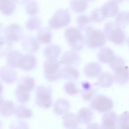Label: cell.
Returning a JSON list of instances; mask_svg holds the SVG:
<instances>
[{
  "instance_id": "6da1fadb",
  "label": "cell",
  "mask_w": 129,
  "mask_h": 129,
  "mask_svg": "<svg viewBox=\"0 0 129 129\" xmlns=\"http://www.w3.org/2000/svg\"><path fill=\"white\" fill-rule=\"evenodd\" d=\"M35 81L31 77L26 76L19 81L16 88L15 94L17 101L23 104L27 103L30 97V92L34 88Z\"/></svg>"
},
{
  "instance_id": "7a4b0ae2",
  "label": "cell",
  "mask_w": 129,
  "mask_h": 129,
  "mask_svg": "<svg viewBox=\"0 0 129 129\" xmlns=\"http://www.w3.org/2000/svg\"><path fill=\"white\" fill-rule=\"evenodd\" d=\"M104 30L105 36L108 40L117 45L123 43L126 37L121 27L115 22L109 21L105 24Z\"/></svg>"
},
{
  "instance_id": "3957f363",
  "label": "cell",
  "mask_w": 129,
  "mask_h": 129,
  "mask_svg": "<svg viewBox=\"0 0 129 129\" xmlns=\"http://www.w3.org/2000/svg\"><path fill=\"white\" fill-rule=\"evenodd\" d=\"M64 34L69 45L73 50L80 51L83 48L85 43V37L78 29L68 27L65 30Z\"/></svg>"
},
{
  "instance_id": "277c9868",
  "label": "cell",
  "mask_w": 129,
  "mask_h": 129,
  "mask_svg": "<svg viewBox=\"0 0 129 129\" xmlns=\"http://www.w3.org/2000/svg\"><path fill=\"white\" fill-rule=\"evenodd\" d=\"M85 40L88 47L95 49L102 47L105 44L106 37L102 30L90 26L86 30Z\"/></svg>"
},
{
  "instance_id": "5b68a950",
  "label": "cell",
  "mask_w": 129,
  "mask_h": 129,
  "mask_svg": "<svg viewBox=\"0 0 129 129\" xmlns=\"http://www.w3.org/2000/svg\"><path fill=\"white\" fill-rule=\"evenodd\" d=\"M71 17L67 10L61 8L56 11L48 22L50 28L58 29L64 27L70 22Z\"/></svg>"
},
{
  "instance_id": "8992f818",
  "label": "cell",
  "mask_w": 129,
  "mask_h": 129,
  "mask_svg": "<svg viewBox=\"0 0 129 129\" xmlns=\"http://www.w3.org/2000/svg\"><path fill=\"white\" fill-rule=\"evenodd\" d=\"M61 63L57 59H47L43 64L45 77L50 82L56 81L61 77Z\"/></svg>"
},
{
  "instance_id": "52a82bcc",
  "label": "cell",
  "mask_w": 129,
  "mask_h": 129,
  "mask_svg": "<svg viewBox=\"0 0 129 129\" xmlns=\"http://www.w3.org/2000/svg\"><path fill=\"white\" fill-rule=\"evenodd\" d=\"M51 95L52 90L50 87L39 86L36 89L35 103L39 107L48 108L52 103Z\"/></svg>"
},
{
  "instance_id": "ba28073f",
  "label": "cell",
  "mask_w": 129,
  "mask_h": 129,
  "mask_svg": "<svg viewBox=\"0 0 129 129\" xmlns=\"http://www.w3.org/2000/svg\"><path fill=\"white\" fill-rule=\"evenodd\" d=\"M91 109L100 112L105 113L111 110L113 107L112 101L109 98L103 95L95 96L90 104Z\"/></svg>"
},
{
  "instance_id": "9c48e42d",
  "label": "cell",
  "mask_w": 129,
  "mask_h": 129,
  "mask_svg": "<svg viewBox=\"0 0 129 129\" xmlns=\"http://www.w3.org/2000/svg\"><path fill=\"white\" fill-rule=\"evenodd\" d=\"M5 37L12 42H17L21 40L23 36L22 28L19 24L12 23L4 29Z\"/></svg>"
},
{
  "instance_id": "30bf717a",
  "label": "cell",
  "mask_w": 129,
  "mask_h": 129,
  "mask_svg": "<svg viewBox=\"0 0 129 129\" xmlns=\"http://www.w3.org/2000/svg\"><path fill=\"white\" fill-rule=\"evenodd\" d=\"M21 40L23 48L26 51L29 53H35L40 48V43L37 38L32 36H23Z\"/></svg>"
},
{
  "instance_id": "8fae6325",
  "label": "cell",
  "mask_w": 129,
  "mask_h": 129,
  "mask_svg": "<svg viewBox=\"0 0 129 129\" xmlns=\"http://www.w3.org/2000/svg\"><path fill=\"white\" fill-rule=\"evenodd\" d=\"M17 77V73L14 68L8 65L0 68V79L4 82L9 84L14 83Z\"/></svg>"
},
{
  "instance_id": "7c38bea8",
  "label": "cell",
  "mask_w": 129,
  "mask_h": 129,
  "mask_svg": "<svg viewBox=\"0 0 129 129\" xmlns=\"http://www.w3.org/2000/svg\"><path fill=\"white\" fill-rule=\"evenodd\" d=\"M80 61V56L76 52L73 50H68L62 55L60 62L66 66L73 67L78 65Z\"/></svg>"
},
{
  "instance_id": "4fadbf2b",
  "label": "cell",
  "mask_w": 129,
  "mask_h": 129,
  "mask_svg": "<svg viewBox=\"0 0 129 129\" xmlns=\"http://www.w3.org/2000/svg\"><path fill=\"white\" fill-rule=\"evenodd\" d=\"M117 118L116 114L114 112L109 111L104 115L102 120V128L116 129Z\"/></svg>"
},
{
  "instance_id": "5bb4252c",
  "label": "cell",
  "mask_w": 129,
  "mask_h": 129,
  "mask_svg": "<svg viewBox=\"0 0 129 129\" xmlns=\"http://www.w3.org/2000/svg\"><path fill=\"white\" fill-rule=\"evenodd\" d=\"M100 8L105 18L117 15L119 10L118 4L112 1L105 3Z\"/></svg>"
},
{
  "instance_id": "9a60e30c",
  "label": "cell",
  "mask_w": 129,
  "mask_h": 129,
  "mask_svg": "<svg viewBox=\"0 0 129 129\" xmlns=\"http://www.w3.org/2000/svg\"><path fill=\"white\" fill-rule=\"evenodd\" d=\"M37 63L36 57L31 54H22L20 58L19 67L26 71H29L33 69Z\"/></svg>"
},
{
  "instance_id": "2e32d148",
  "label": "cell",
  "mask_w": 129,
  "mask_h": 129,
  "mask_svg": "<svg viewBox=\"0 0 129 129\" xmlns=\"http://www.w3.org/2000/svg\"><path fill=\"white\" fill-rule=\"evenodd\" d=\"M114 81L117 84L120 85L126 83L128 81V67L124 66L114 72L113 76Z\"/></svg>"
},
{
  "instance_id": "e0dca14e",
  "label": "cell",
  "mask_w": 129,
  "mask_h": 129,
  "mask_svg": "<svg viewBox=\"0 0 129 129\" xmlns=\"http://www.w3.org/2000/svg\"><path fill=\"white\" fill-rule=\"evenodd\" d=\"M70 108L69 102L66 99L60 98L55 102L54 106V112L57 115H62L67 113Z\"/></svg>"
},
{
  "instance_id": "ac0fdd59",
  "label": "cell",
  "mask_w": 129,
  "mask_h": 129,
  "mask_svg": "<svg viewBox=\"0 0 129 129\" xmlns=\"http://www.w3.org/2000/svg\"><path fill=\"white\" fill-rule=\"evenodd\" d=\"M63 123L64 127L68 129L77 128L80 124L77 115L72 113L64 115Z\"/></svg>"
},
{
  "instance_id": "d6986e66",
  "label": "cell",
  "mask_w": 129,
  "mask_h": 129,
  "mask_svg": "<svg viewBox=\"0 0 129 129\" xmlns=\"http://www.w3.org/2000/svg\"><path fill=\"white\" fill-rule=\"evenodd\" d=\"M61 78L70 81L77 80L80 75L77 70L74 67L68 66H66L61 69Z\"/></svg>"
},
{
  "instance_id": "ffe728a7",
  "label": "cell",
  "mask_w": 129,
  "mask_h": 129,
  "mask_svg": "<svg viewBox=\"0 0 129 129\" xmlns=\"http://www.w3.org/2000/svg\"><path fill=\"white\" fill-rule=\"evenodd\" d=\"M16 5L14 0H0V12L4 15L10 16L14 12Z\"/></svg>"
},
{
  "instance_id": "44dd1931",
  "label": "cell",
  "mask_w": 129,
  "mask_h": 129,
  "mask_svg": "<svg viewBox=\"0 0 129 129\" xmlns=\"http://www.w3.org/2000/svg\"><path fill=\"white\" fill-rule=\"evenodd\" d=\"M22 54L18 50H11L6 56L8 65L14 68H19L20 61Z\"/></svg>"
},
{
  "instance_id": "7402d4cb",
  "label": "cell",
  "mask_w": 129,
  "mask_h": 129,
  "mask_svg": "<svg viewBox=\"0 0 129 129\" xmlns=\"http://www.w3.org/2000/svg\"><path fill=\"white\" fill-rule=\"evenodd\" d=\"M61 50V48L59 45L51 44L45 48L43 53L47 59H57L60 53Z\"/></svg>"
},
{
  "instance_id": "603a6c76",
  "label": "cell",
  "mask_w": 129,
  "mask_h": 129,
  "mask_svg": "<svg viewBox=\"0 0 129 129\" xmlns=\"http://www.w3.org/2000/svg\"><path fill=\"white\" fill-rule=\"evenodd\" d=\"M77 115L80 124H87L92 119L93 114L90 109L84 107L80 110Z\"/></svg>"
},
{
  "instance_id": "cb8c5ba5",
  "label": "cell",
  "mask_w": 129,
  "mask_h": 129,
  "mask_svg": "<svg viewBox=\"0 0 129 129\" xmlns=\"http://www.w3.org/2000/svg\"><path fill=\"white\" fill-rule=\"evenodd\" d=\"M82 88L80 90L83 99L86 101L91 99L94 95L96 89L88 82L84 81L82 84Z\"/></svg>"
},
{
  "instance_id": "d4e9b609",
  "label": "cell",
  "mask_w": 129,
  "mask_h": 129,
  "mask_svg": "<svg viewBox=\"0 0 129 129\" xmlns=\"http://www.w3.org/2000/svg\"><path fill=\"white\" fill-rule=\"evenodd\" d=\"M101 68L98 63L91 62L85 66L84 72L85 75L89 77H94L98 76L101 73Z\"/></svg>"
},
{
  "instance_id": "484cf974",
  "label": "cell",
  "mask_w": 129,
  "mask_h": 129,
  "mask_svg": "<svg viewBox=\"0 0 129 129\" xmlns=\"http://www.w3.org/2000/svg\"><path fill=\"white\" fill-rule=\"evenodd\" d=\"M37 38L40 43L47 44L50 43L52 38L50 28L43 27L39 29L37 32Z\"/></svg>"
},
{
  "instance_id": "4316f807",
  "label": "cell",
  "mask_w": 129,
  "mask_h": 129,
  "mask_svg": "<svg viewBox=\"0 0 129 129\" xmlns=\"http://www.w3.org/2000/svg\"><path fill=\"white\" fill-rule=\"evenodd\" d=\"M115 56L112 49L108 47L102 48L98 54V58L100 62L105 63H109Z\"/></svg>"
},
{
  "instance_id": "83f0119b",
  "label": "cell",
  "mask_w": 129,
  "mask_h": 129,
  "mask_svg": "<svg viewBox=\"0 0 129 129\" xmlns=\"http://www.w3.org/2000/svg\"><path fill=\"white\" fill-rule=\"evenodd\" d=\"M113 76L107 72L101 73L98 76L97 84L103 88H107L111 86L114 82Z\"/></svg>"
},
{
  "instance_id": "f1b7e54d",
  "label": "cell",
  "mask_w": 129,
  "mask_h": 129,
  "mask_svg": "<svg viewBox=\"0 0 129 129\" xmlns=\"http://www.w3.org/2000/svg\"><path fill=\"white\" fill-rule=\"evenodd\" d=\"M86 0H71L70 6L72 10L77 13H82L86 9L88 2Z\"/></svg>"
},
{
  "instance_id": "f546056e",
  "label": "cell",
  "mask_w": 129,
  "mask_h": 129,
  "mask_svg": "<svg viewBox=\"0 0 129 129\" xmlns=\"http://www.w3.org/2000/svg\"><path fill=\"white\" fill-rule=\"evenodd\" d=\"M12 42L5 37L0 36V57L7 56L12 50Z\"/></svg>"
},
{
  "instance_id": "4dcf8cb0",
  "label": "cell",
  "mask_w": 129,
  "mask_h": 129,
  "mask_svg": "<svg viewBox=\"0 0 129 129\" xmlns=\"http://www.w3.org/2000/svg\"><path fill=\"white\" fill-rule=\"evenodd\" d=\"M15 107L12 101H4L0 109V113L3 116L9 117L14 113Z\"/></svg>"
},
{
  "instance_id": "1f68e13d",
  "label": "cell",
  "mask_w": 129,
  "mask_h": 129,
  "mask_svg": "<svg viewBox=\"0 0 129 129\" xmlns=\"http://www.w3.org/2000/svg\"><path fill=\"white\" fill-rule=\"evenodd\" d=\"M14 113L19 118H28L31 117L33 113L31 110L23 105H20L15 107Z\"/></svg>"
},
{
  "instance_id": "d6a6232c",
  "label": "cell",
  "mask_w": 129,
  "mask_h": 129,
  "mask_svg": "<svg viewBox=\"0 0 129 129\" xmlns=\"http://www.w3.org/2000/svg\"><path fill=\"white\" fill-rule=\"evenodd\" d=\"M78 29L80 31H86L88 28L91 26L92 22L90 17L86 15H82L78 16L76 19Z\"/></svg>"
},
{
  "instance_id": "836d02e7",
  "label": "cell",
  "mask_w": 129,
  "mask_h": 129,
  "mask_svg": "<svg viewBox=\"0 0 129 129\" xmlns=\"http://www.w3.org/2000/svg\"><path fill=\"white\" fill-rule=\"evenodd\" d=\"M42 24L41 20L35 16L30 17L26 21L25 27L30 30H34L39 28Z\"/></svg>"
},
{
  "instance_id": "e575fe53",
  "label": "cell",
  "mask_w": 129,
  "mask_h": 129,
  "mask_svg": "<svg viewBox=\"0 0 129 129\" xmlns=\"http://www.w3.org/2000/svg\"><path fill=\"white\" fill-rule=\"evenodd\" d=\"M116 128L118 129L129 128V114L127 111L124 112L117 117Z\"/></svg>"
},
{
  "instance_id": "d590c367",
  "label": "cell",
  "mask_w": 129,
  "mask_h": 129,
  "mask_svg": "<svg viewBox=\"0 0 129 129\" xmlns=\"http://www.w3.org/2000/svg\"><path fill=\"white\" fill-rule=\"evenodd\" d=\"M115 22L120 26H125L129 23V12L127 11H122L117 14Z\"/></svg>"
},
{
  "instance_id": "8d00e7d4",
  "label": "cell",
  "mask_w": 129,
  "mask_h": 129,
  "mask_svg": "<svg viewBox=\"0 0 129 129\" xmlns=\"http://www.w3.org/2000/svg\"><path fill=\"white\" fill-rule=\"evenodd\" d=\"M25 10L28 14L32 16H35L39 12L38 4L35 0L29 1L26 4Z\"/></svg>"
},
{
  "instance_id": "74e56055",
  "label": "cell",
  "mask_w": 129,
  "mask_h": 129,
  "mask_svg": "<svg viewBox=\"0 0 129 129\" xmlns=\"http://www.w3.org/2000/svg\"><path fill=\"white\" fill-rule=\"evenodd\" d=\"M109 64L110 68L114 72L125 66L124 61L123 58L120 56L115 55Z\"/></svg>"
},
{
  "instance_id": "f35d334b",
  "label": "cell",
  "mask_w": 129,
  "mask_h": 129,
  "mask_svg": "<svg viewBox=\"0 0 129 129\" xmlns=\"http://www.w3.org/2000/svg\"><path fill=\"white\" fill-rule=\"evenodd\" d=\"M90 18L92 22L96 23L102 22L106 18L100 8L92 11L90 15Z\"/></svg>"
},
{
  "instance_id": "ab89813d",
  "label": "cell",
  "mask_w": 129,
  "mask_h": 129,
  "mask_svg": "<svg viewBox=\"0 0 129 129\" xmlns=\"http://www.w3.org/2000/svg\"><path fill=\"white\" fill-rule=\"evenodd\" d=\"M63 88L65 92L70 95H76L79 92V90L76 84L72 82H66L64 85Z\"/></svg>"
},
{
  "instance_id": "60d3db41",
  "label": "cell",
  "mask_w": 129,
  "mask_h": 129,
  "mask_svg": "<svg viewBox=\"0 0 129 129\" xmlns=\"http://www.w3.org/2000/svg\"><path fill=\"white\" fill-rule=\"evenodd\" d=\"M87 128V129L102 128L101 126L96 123H91L88 124Z\"/></svg>"
},
{
  "instance_id": "b9f144b4",
  "label": "cell",
  "mask_w": 129,
  "mask_h": 129,
  "mask_svg": "<svg viewBox=\"0 0 129 129\" xmlns=\"http://www.w3.org/2000/svg\"><path fill=\"white\" fill-rule=\"evenodd\" d=\"M16 3L22 5L26 4L30 0H14Z\"/></svg>"
},
{
  "instance_id": "7bdbcfd3",
  "label": "cell",
  "mask_w": 129,
  "mask_h": 129,
  "mask_svg": "<svg viewBox=\"0 0 129 129\" xmlns=\"http://www.w3.org/2000/svg\"><path fill=\"white\" fill-rule=\"evenodd\" d=\"M4 29L3 25L0 23V35L3 31Z\"/></svg>"
},
{
  "instance_id": "ee69618b",
  "label": "cell",
  "mask_w": 129,
  "mask_h": 129,
  "mask_svg": "<svg viewBox=\"0 0 129 129\" xmlns=\"http://www.w3.org/2000/svg\"><path fill=\"white\" fill-rule=\"evenodd\" d=\"M4 101L3 97L0 95V109Z\"/></svg>"
},
{
  "instance_id": "f6af8a7d",
  "label": "cell",
  "mask_w": 129,
  "mask_h": 129,
  "mask_svg": "<svg viewBox=\"0 0 129 129\" xmlns=\"http://www.w3.org/2000/svg\"><path fill=\"white\" fill-rule=\"evenodd\" d=\"M111 1H114L118 4L121 3L123 2L125 0H111Z\"/></svg>"
},
{
  "instance_id": "bcb514c9",
  "label": "cell",
  "mask_w": 129,
  "mask_h": 129,
  "mask_svg": "<svg viewBox=\"0 0 129 129\" xmlns=\"http://www.w3.org/2000/svg\"><path fill=\"white\" fill-rule=\"evenodd\" d=\"M3 90V87L2 84L0 83V95L2 93Z\"/></svg>"
},
{
  "instance_id": "7dc6e473",
  "label": "cell",
  "mask_w": 129,
  "mask_h": 129,
  "mask_svg": "<svg viewBox=\"0 0 129 129\" xmlns=\"http://www.w3.org/2000/svg\"><path fill=\"white\" fill-rule=\"evenodd\" d=\"M87 1H94V0H86Z\"/></svg>"
},
{
  "instance_id": "c3c4849f",
  "label": "cell",
  "mask_w": 129,
  "mask_h": 129,
  "mask_svg": "<svg viewBox=\"0 0 129 129\" xmlns=\"http://www.w3.org/2000/svg\"><path fill=\"white\" fill-rule=\"evenodd\" d=\"M1 122H0V127L1 126Z\"/></svg>"
}]
</instances>
